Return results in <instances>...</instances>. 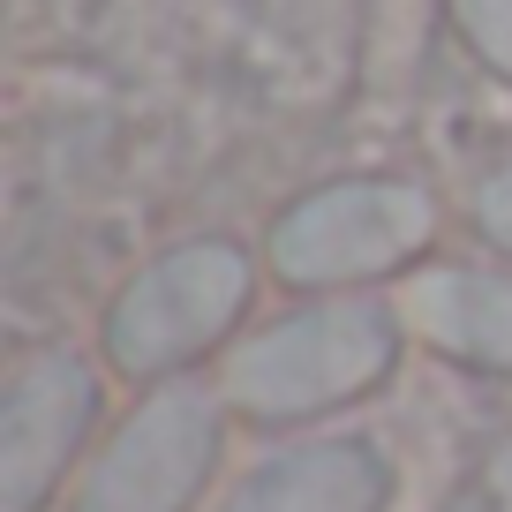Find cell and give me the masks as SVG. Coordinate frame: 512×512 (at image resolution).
<instances>
[{"label": "cell", "instance_id": "obj_1", "mask_svg": "<svg viewBox=\"0 0 512 512\" xmlns=\"http://www.w3.org/2000/svg\"><path fill=\"white\" fill-rule=\"evenodd\" d=\"M181 467H189V445H181V430H144L136 445H128V467L106 482V497H98V512H151L166 490H181Z\"/></svg>", "mask_w": 512, "mask_h": 512}, {"label": "cell", "instance_id": "obj_2", "mask_svg": "<svg viewBox=\"0 0 512 512\" xmlns=\"http://www.w3.org/2000/svg\"><path fill=\"white\" fill-rule=\"evenodd\" d=\"M362 505V475L347 460H309V475H294L287 490H264L249 512H354Z\"/></svg>", "mask_w": 512, "mask_h": 512}]
</instances>
